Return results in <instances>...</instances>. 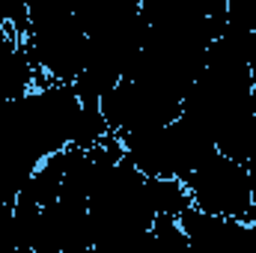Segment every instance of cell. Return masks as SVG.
Returning <instances> with one entry per match:
<instances>
[{
    "instance_id": "6da1fadb",
    "label": "cell",
    "mask_w": 256,
    "mask_h": 253,
    "mask_svg": "<svg viewBox=\"0 0 256 253\" xmlns=\"http://www.w3.org/2000/svg\"><path fill=\"white\" fill-rule=\"evenodd\" d=\"M155 208L146 176L126 155L102 164L90 188V226L92 253H137L152 244Z\"/></svg>"
},
{
    "instance_id": "7a4b0ae2",
    "label": "cell",
    "mask_w": 256,
    "mask_h": 253,
    "mask_svg": "<svg viewBox=\"0 0 256 253\" xmlns=\"http://www.w3.org/2000/svg\"><path fill=\"white\" fill-rule=\"evenodd\" d=\"M182 182H185L191 202L196 208L212 212V214L256 220L254 173L248 170V164L224 155L220 149L212 158H206Z\"/></svg>"
},
{
    "instance_id": "3957f363",
    "label": "cell",
    "mask_w": 256,
    "mask_h": 253,
    "mask_svg": "<svg viewBox=\"0 0 256 253\" xmlns=\"http://www.w3.org/2000/svg\"><path fill=\"white\" fill-rule=\"evenodd\" d=\"M21 42L39 72L63 84H74L86 63V30L74 12L30 21Z\"/></svg>"
},
{
    "instance_id": "277c9868",
    "label": "cell",
    "mask_w": 256,
    "mask_h": 253,
    "mask_svg": "<svg viewBox=\"0 0 256 253\" xmlns=\"http://www.w3.org/2000/svg\"><path fill=\"white\" fill-rule=\"evenodd\" d=\"M36 78H39V68L27 57L24 42L6 54H0V102L30 92L36 86Z\"/></svg>"
},
{
    "instance_id": "8992f818",
    "label": "cell",
    "mask_w": 256,
    "mask_h": 253,
    "mask_svg": "<svg viewBox=\"0 0 256 253\" xmlns=\"http://www.w3.org/2000/svg\"><path fill=\"white\" fill-rule=\"evenodd\" d=\"M152 238H155V244H161V248H170V250H188L191 248V242H188V236H185V230H182V224H179V218L176 214H155V220H152Z\"/></svg>"
},
{
    "instance_id": "ba28073f",
    "label": "cell",
    "mask_w": 256,
    "mask_h": 253,
    "mask_svg": "<svg viewBox=\"0 0 256 253\" xmlns=\"http://www.w3.org/2000/svg\"><path fill=\"white\" fill-rule=\"evenodd\" d=\"M254 206H256V176H254Z\"/></svg>"
},
{
    "instance_id": "5b68a950",
    "label": "cell",
    "mask_w": 256,
    "mask_h": 253,
    "mask_svg": "<svg viewBox=\"0 0 256 253\" xmlns=\"http://www.w3.org/2000/svg\"><path fill=\"white\" fill-rule=\"evenodd\" d=\"M146 188L155 214H182L191 202V194L179 176H146Z\"/></svg>"
},
{
    "instance_id": "52a82bcc",
    "label": "cell",
    "mask_w": 256,
    "mask_h": 253,
    "mask_svg": "<svg viewBox=\"0 0 256 253\" xmlns=\"http://www.w3.org/2000/svg\"><path fill=\"white\" fill-rule=\"evenodd\" d=\"M226 24L256 33V0H226Z\"/></svg>"
}]
</instances>
